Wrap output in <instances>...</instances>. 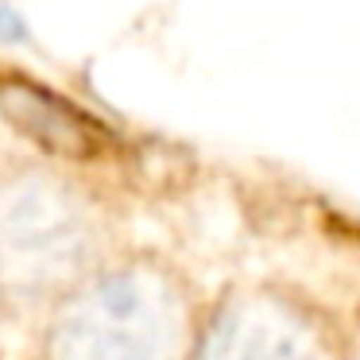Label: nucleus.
<instances>
[{"label":"nucleus","instance_id":"1","mask_svg":"<svg viewBox=\"0 0 360 360\" xmlns=\"http://www.w3.org/2000/svg\"><path fill=\"white\" fill-rule=\"evenodd\" d=\"M39 360H190L202 306L155 252H112L47 306Z\"/></svg>","mask_w":360,"mask_h":360},{"label":"nucleus","instance_id":"2","mask_svg":"<svg viewBox=\"0 0 360 360\" xmlns=\"http://www.w3.org/2000/svg\"><path fill=\"white\" fill-rule=\"evenodd\" d=\"M112 256V225L86 182L55 159H0V306L47 310Z\"/></svg>","mask_w":360,"mask_h":360},{"label":"nucleus","instance_id":"3","mask_svg":"<svg viewBox=\"0 0 360 360\" xmlns=\"http://www.w3.org/2000/svg\"><path fill=\"white\" fill-rule=\"evenodd\" d=\"M190 360H345V337L298 290L244 283L202 310Z\"/></svg>","mask_w":360,"mask_h":360},{"label":"nucleus","instance_id":"4","mask_svg":"<svg viewBox=\"0 0 360 360\" xmlns=\"http://www.w3.org/2000/svg\"><path fill=\"white\" fill-rule=\"evenodd\" d=\"M0 120L55 163H94L117 143L109 124L86 112L78 101L32 74L4 66H0Z\"/></svg>","mask_w":360,"mask_h":360}]
</instances>
